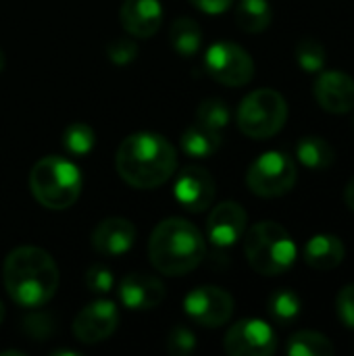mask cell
Here are the masks:
<instances>
[{
	"mask_svg": "<svg viewBox=\"0 0 354 356\" xmlns=\"http://www.w3.org/2000/svg\"><path fill=\"white\" fill-rule=\"evenodd\" d=\"M115 165L125 184L140 190H150L173 177L177 169V152L163 136L138 131L121 142Z\"/></svg>",
	"mask_w": 354,
	"mask_h": 356,
	"instance_id": "1",
	"label": "cell"
},
{
	"mask_svg": "<svg viewBox=\"0 0 354 356\" xmlns=\"http://www.w3.org/2000/svg\"><path fill=\"white\" fill-rule=\"evenodd\" d=\"M2 280L13 302L23 309H40L56 294L58 267L46 250L21 246L6 257Z\"/></svg>",
	"mask_w": 354,
	"mask_h": 356,
	"instance_id": "2",
	"label": "cell"
},
{
	"mask_svg": "<svg viewBox=\"0 0 354 356\" xmlns=\"http://www.w3.org/2000/svg\"><path fill=\"white\" fill-rule=\"evenodd\" d=\"M204 252L207 244L200 229L182 217L161 221L148 240V259L152 267L171 277L194 271L202 263Z\"/></svg>",
	"mask_w": 354,
	"mask_h": 356,
	"instance_id": "3",
	"label": "cell"
},
{
	"mask_svg": "<svg viewBox=\"0 0 354 356\" xmlns=\"http://www.w3.org/2000/svg\"><path fill=\"white\" fill-rule=\"evenodd\" d=\"M244 254L250 267L267 277L290 271L298 250L292 236L275 221H261L244 236Z\"/></svg>",
	"mask_w": 354,
	"mask_h": 356,
	"instance_id": "4",
	"label": "cell"
},
{
	"mask_svg": "<svg viewBox=\"0 0 354 356\" xmlns=\"http://www.w3.org/2000/svg\"><path fill=\"white\" fill-rule=\"evenodd\" d=\"M79 169L63 156L40 159L29 173V190L33 198L52 211H65L73 207L81 194Z\"/></svg>",
	"mask_w": 354,
	"mask_h": 356,
	"instance_id": "5",
	"label": "cell"
},
{
	"mask_svg": "<svg viewBox=\"0 0 354 356\" xmlns=\"http://www.w3.org/2000/svg\"><path fill=\"white\" fill-rule=\"evenodd\" d=\"M236 121L244 136L252 140H267L286 125L288 102L277 90H255L240 102Z\"/></svg>",
	"mask_w": 354,
	"mask_h": 356,
	"instance_id": "6",
	"label": "cell"
},
{
	"mask_svg": "<svg viewBox=\"0 0 354 356\" xmlns=\"http://www.w3.org/2000/svg\"><path fill=\"white\" fill-rule=\"evenodd\" d=\"M298 179L296 163L280 150L263 152L246 173V186L261 198H277L288 194Z\"/></svg>",
	"mask_w": 354,
	"mask_h": 356,
	"instance_id": "7",
	"label": "cell"
},
{
	"mask_svg": "<svg viewBox=\"0 0 354 356\" xmlns=\"http://www.w3.org/2000/svg\"><path fill=\"white\" fill-rule=\"evenodd\" d=\"M204 69L223 86H246L255 77L252 56L242 46L227 40L209 46L204 54Z\"/></svg>",
	"mask_w": 354,
	"mask_h": 356,
	"instance_id": "8",
	"label": "cell"
},
{
	"mask_svg": "<svg viewBox=\"0 0 354 356\" xmlns=\"http://www.w3.org/2000/svg\"><path fill=\"white\" fill-rule=\"evenodd\" d=\"M184 313L202 327H221L234 315V298L223 288L200 286L184 298Z\"/></svg>",
	"mask_w": 354,
	"mask_h": 356,
	"instance_id": "9",
	"label": "cell"
},
{
	"mask_svg": "<svg viewBox=\"0 0 354 356\" xmlns=\"http://www.w3.org/2000/svg\"><path fill=\"white\" fill-rule=\"evenodd\" d=\"M223 344L232 356H269L277 350V336L261 319H242L227 330Z\"/></svg>",
	"mask_w": 354,
	"mask_h": 356,
	"instance_id": "10",
	"label": "cell"
},
{
	"mask_svg": "<svg viewBox=\"0 0 354 356\" xmlns=\"http://www.w3.org/2000/svg\"><path fill=\"white\" fill-rule=\"evenodd\" d=\"M173 192L182 209L188 213H202L215 200V179L207 169L188 165L179 171Z\"/></svg>",
	"mask_w": 354,
	"mask_h": 356,
	"instance_id": "11",
	"label": "cell"
},
{
	"mask_svg": "<svg viewBox=\"0 0 354 356\" xmlns=\"http://www.w3.org/2000/svg\"><path fill=\"white\" fill-rule=\"evenodd\" d=\"M119 325V311L111 300H96L81 309L73 319V334L83 344L108 340Z\"/></svg>",
	"mask_w": 354,
	"mask_h": 356,
	"instance_id": "12",
	"label": "cell"
},
{
	"mask_svg": "<svg viewBox=\"0 0 354 356\" xmlns=\"http://www.w3.org/2000/svg\"><path fill=\"white\" fill-rule=\"evenodd\" d=\"M313 94L319 106L328 113L344 115L354 108V79L344 71H319Z\"/></svg>",
	"mask_w": 354,
	"mask_h": 356,
	"instance_id": "13",
	"label": "cell"
},
{
	"mask_svg": "<svg viewBox=\"0 0 354 356\" xmlns=\"http://www.w3.org/2000/svg\"><path fill=\"white\" fill-rule=\"evenodd\" d=\"M248 215L242 204L225 200L217 204L207 219V236L219 248L234 246L246 232Z\"/></svg>",
	"mask_w": 354,
	"mask_h": 356,
	"instance_id": "14",
	"label": "cell"
},
{
	"mask_svg": "<svg viewBox=\"0 0 354 356\" xmlns=\"http://www.w3.org/2000/svg\"><path fill=\"white\" fill-rule=\"evenodd\" d=\"M119 300L129 311H150L165 300V286L154 275L129 273L119 284Z\"/></svg>",
	"mask_w": 354,
	"mask_h": 356,
	"instance_id": "15",
	"label": "cell"
},
{
	"mask_svg": "<svg viewBox=\"0 0 354 356\" xmlns=\"http://www.w3.org/2000/svg\"><path fill=\"white\" fill-rule=\"evenodd\" d=\"M136 227L129 219L123 217H108L100 221L92 234V246L102 257H121L131 250L136 242Z\"/></svg>",
	"mask_w": 354,
	"mask_h": 356,
	"instance_id": "16",
	"label": "cell"
},
{
	"mask_svg": "<svg viewBox=\"0 0 354 356\" xmlns=\"http://www.w3.org/2000/svg\"><path fill=\"white\" fill-rule=\"evenodd\" d=\"M119 19L129 35L150 38L163 23V8L159 0H125Z\"/></svg>",
	"mask_w": 354,
	"mask_h": 356,
	"instance_id": "17",
	"label": "cell"
},
{
	"mask_svg": "<svg viewBox=\"0 0 354 356\" xmlns=\"http://www.w3.org/2000/svg\"><path fill=\"white\" fill-rule=\"evenodd\" d=\"M346 257L344 242L334 234H317L305 246V261L317 271L336 269Z\"/></svg>",
	"mask_w": 354,
	"mask_h": 356,
	"instance_id": "18",
	"label": "cell"
},
{
	"mask_svg": "<svg viewBox=\"0 0 354 356\" xmlns=\"http://www.w3.org/2000/svg\"><path fill=\"white\" fill-rule=\"evenodd\" d=\"M182 148L192 159H211L221 148V131L194 123L182 134Z\"/></svg>",
	"mask_w": 354,
	"mask_h": 356,
	"instance_id": "19",
	"label": "cell"
},
{
	"mask_svg": "<svg viewBox=\"0 0 354 356\" xmlns=\"http://www.w3.org/2000/svg\"><path fill=\"white\" fill-rule=\"evenodd\" d=\"M296 159L307 167V169H328L336 161V152L332 144L321 138V136H305L296 144Z\"/></svg>",
	"mask_w": 354,
	"mask_h": 356,
	"instance_id": "20",
	"label": "cell"
},
{
	"mask_svg": "<svg viewBox=\"0 0 354 356\" xmlns=\"http://www.w3.org/2000/svg\"><path fill=\"white\" fill-rule=\"evenodd\" d=\"M169 42L173 46V50L184 56V58H192L200 52L202 48V27L188 17H179L169 31Z\"/></svg>",
	"mask_w": 354,
	"mask_h": 356,
	"instance_id": "21",
	"label": "cell"
},
{
	"mask_svg": "<svg viewBox=\"0 0 354 356\" xmlns=\"http://www.w3.org/2000/svg\"><path fill=\"white\" fill-rule=\"evenodd\" d=\"M273 13L267 0H240L236 6V23L246 33H261L271 25Z\"/></svg>",
	"mask_w": 354,
	"mask_h": 356,
	"instance_id": "22",
	"label": "cell"
},
{
	"mask_svg": "<svg viewBox=\"0 0 354 356\" xmlns=\"http://www.w3.org/2000/svg\"><path fill=\"white\" fill-rule=\"evenodd\" d=\"M286 353L290 356H334L336 346L325 334L303 330L290 336Z\"/></svg>",
	"mask_w": 354,
	"mask_h": 356,
	"instance_id": "23",
	"label": "cell"
},
{
	"mask_svg": "<svg viewBox=\"0 0 354 356\" xmlns=\"http://www.w3.org/2000/svg\"><path fill=\"white\" fill-rule=\"evenodd\" d=\"M267 311L271 315V319L280 325H290L300 317L303 311V302L298 298V294L294 290L282 288L275 290L269 300H267Z\"/></svg>",
	"mask_w": 354,
	"mask_h": 356,
	"instance_id": "24",
	"label": "cell"
},
{
	"mask_svg": "<svg viewBox=\"0 0 354 356\" xmlns=\"http://www.w3.org/2000/svg\"><path fill=\"white\" fill-rule=\"evenodd\" d=\"M294 56L296 63L300 65L303 71L307 73H319L325 69V60H328V50L325 46L315 40V38H303L296 48H294Z\"/></svg>",
	"mask_w": 354,
	"mask_h": 356,
	"instance_id": "25",
	"label": "cell"
},
{
	"mask_svg": "<svg viewBox=\"0 0 354 356\" xmlns=\"http://www.w3.org/2000/svg\"><path fill=\"white\" fill-rule=\"evenodd\" d=\"M96 144V134L88 123H71L63 131V146L71 156H88Z\"/></svg>",
	"mask_w": 354,
	"mask_h": 356,
	"instance_id": "26",
	"label": "cell"
},
{
	"mask_svg": "<svg viewBox=\"0 0 354 356\" xmlns=\"http://www.w3.org/2000/svg\"><path fill=\"white\" fill-rule=\"evenodd\" d=\"M230 119H232V111L221 98H207L196 108V123L217 131L225 129Z\"/></svg>",
	"mask_w": 354,
	"mask_h": 356,
	"instance_id": "27",
	"label": "cell"
},
{
	"mask_svg": "<svg viewBox=\"0 0 354 356\" xmlns=\"http://www.w3.org/2000/svg\"><path fill=\"white\" fill-rule=\"evenodd\" d=\"M196 348V336L186 325H175L167 336V350L175 356H188Z\"/></svg>",
	"mask_w": 354,
	"mask_h": 356,
	"instance_id": "28",
	"label": "cell"
},
{
	"mask_svg": "<svg viewBox=\"0 0 354 356\" xmlns=\"http://www.w3.org/2000/svg\"><path fill=\"white\" fill-rule=\"evenodd\" d=\"M83 282H86V288L92 294H108L113 290V286H115V277L104 265H92L86 271Z\"/></svg>",
	"mask_w": 354,
	"mask_h": 356,
	"instance_id": "29",
	"label": "cell"
},
{
	"mask_svg": "<svg viewBox=\"0 0 354 356\" xmlns=\"http://www.w3.org/2000/svg\"><path fill=\"white\" fill-rule=\"evenodd\" d=\"M106 54L115 65H127L138 56V44L131 38H117L108 42Z\"/></svg>",
	"mask_w": 354,
	"mask_h": 356,
	"instance_id": "30",
	"label": "cell"
},
{
	"mask_svg": "<svg viewBox=\"0 0 354 356\" xmlns=\"http://www.w3.org/2000/svg\"><path fill=\"white\" fill-rule=\"evenodd\" d=\"M336 311L340 321L354 330V284H348L340 290L338 298H336Z\"/></svg>",
	"mask_w": 354,
	"mask_h": 356,
	"instance_id": "31",
	"label": "cell"
},
{
	"mask_svg": "<svg viewBox=\"0 0 354 356\" xmlns=\"http://www.w3.org/2000/svg\"><path fill=\"white\" fill-rule=\"evenodd\" d=\"M198 10L207 13V15H219V13H225L234 0H190Z\"/></svg>",
	"mask_w": 354,
	"mask_h": 356,
	"instance_id": "32",
	"label": "cell"
},
{
	"mask_svg": "<svg viewBox=\"0 0 354 356\" xmlns=\"http://www.w3.org/2000/svg\"><path fill=\"white\" fill-rule=\"evenodd\" d=\"M344 202L348 204V209L354 211V177L348 181L346 190H344Z\"/></svg>",
	"mask_w": 354,
	"mask_h": 356,
	"instance_id": "33",
	"label": "cell"
},
{
	"mask_svg": "<svg viewBox=\"0 0 354 356\" xmlns=\"http://www.w3.org/2000/svg\"><path fill=\"white\" fill-rule=\"evenodd\" d=\"M4 69V54H2V50H0V71Z\"/></svg>",
	"mask_w": 354,
	"mask_h": 356,
	"instance_id": "34",
	"label": "cell"
},
{
	"mask_svg": "<svg viewBox=\"0 0 354 356\" xmlns=\"http://www.w3.org/2000/svg\"><path fill=\"white\" fill-rule=\"evenodd\" d=\"M2 319H4V307H2V302H0V323H2Z\"/></svg>",
	"mask_w": 354,
	"mask_h": 356,
	"instance_id": "35",
	"label": "cell"
}]
</instances>
